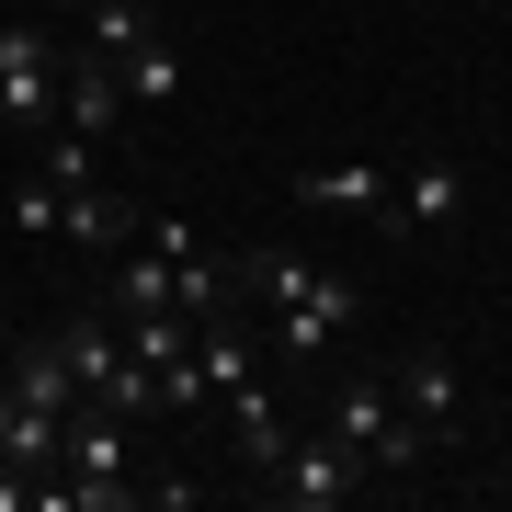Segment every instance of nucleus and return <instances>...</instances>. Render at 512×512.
<instances>
[{
    "label": "nucleus",
    "instance_id": "nucleus-1",
    "mask_svg": "<svg viewBox=\"0 0 512 512\" xmlns=\"http://www.w3.org/2000/svg\"><path fill=\"white\" fill-rule=\"evenodd\" d=\"M228 285L274 296V353H285V365H319V353L342 342L353 319H365V296L330 274V262H296V251H239V262H228Z\"/></svg>",
    "mask_w": 512,
    "mask_h": 512
},
{
    "label": "nucleus",
    "instance_id": "nucleus-2",
    "mask_svg": "<svg viewBox=\"0 0 512 512\" xmlns=\"http://www.w3.org/2000/svg\"><path fill=\"white\" fill-rule=\"evenodd\" d=\"M57 353H69L80 399H103V410H126V421H160V376L137 365L126 319H69V330H57Z\"/></svg>",
    "mask_w": 512,
    "mask_h": 512
},
{
    "label": "nucleus",
    "instance_id": "nucleus-3",
    "mask_svg": "<svg viewBox=\"0 0 512 512\" xmlns=\"http://www.w3.org/2000/svg\"><path fill=\"white\" fill-rule=\"evenodd\" d=\"M330 444H342L353 467H387V478H410L421 456H433V433H421V421L399 410V387H342V399H330Z\"/></svg>",
    "mask_w": 512,
    "mask_h": 512
},
{
    "label": "nucleus",
    "instance_id": "nucleus-4",
    "mask_svg": "<svg viewBox=\"0 0 512 512\" xmlns=\"http://www.w3.org/2000/svg\"><path fill=\"white\" fill-rule=\"evenodd\" d=\"M262 490H274L285 512H342L353 490H365V467H353V456H342L330 433H319V444H296V433H285V456L262 467Z\"/></svg>",
    "mask_w": 512,
    "mask_h": 512
},
{
    "label": "nucleus",
    "instance_id": "nucleus-5",
    "mask_svg": "<svg viewBox=\"0 0 512 512\" xmlns=\"http://www.w3.org/2000/svg\"><path fill=\"white\" fill-rule=\"evenodd\" d=\"M57 69H69V57L46 35H0V114H12V126H57Z\"/></svg>",
    "mask_w": 512,
    "mask_h": 512
},
{
    "label": "nucleus",
    "instance_id": "nucleus-6",
    "mask_svg": "<svg viewBox=\"0 0 512 512\" xmlns=\"http://www.w3.org/2000/svg\"><path fill=\"white\" fill-rule=\"evenodd\" d=\"M57 126H80V137H114V126H126V80H114L92 46L57 69Z\"/></svg>",
    "mask_w": 512,
    "mask_h": 512
},
{
    "label": "nucleus",
    "instance_id": "nucleus-7",
    "mask_svg": "<svg viewBox=\"0 0 512 512\" xmlns=\"http://www.w3.org/2000/svg\"><path fill=\"white\" fill-rule=\"evenodd\" d=\"M194 376H205V399H239V387L262 376V342H251V330H239V308L194 319Z\"/></svg>",
    "mask_w": 512,
    "mask_h": 512
},
{
    "label": "nucleus",
    "instance_id": "nucleus-8",
    "mask_svg": "<svg viewBox=\"0 0 512 512\" xmlns=\"http://www.w3.org/2000/svg\"><path fill=\"white\" fill-rule=\"evenodd\" d=\"M456 217V171L444 160H421V171H387V205H376V228L387 239H410V228H444Z\"/></svg>",
    "mask_w": 512,
    "mask_h": 512
},
{
    "label": "nucleus",
    "instance_id": "nucleus-9",
    "mask_svg": "<svg viewBox=\"0 0 512 512\" xmlns=\"http://www.w3.org/2000/svg\"><path fill=\"white\" fill-rule=\"evenodd\" d=\"M285 194L296 205H342V217H376V205H387V171L376 160H319V171H296Z\"/></svg>",
    "mask_w": 512,
    "mask_h": 512
},
{
    "label": "nucleus",
    "instance_id": "nucleus-10",
    "mask_svg": "<svg viewBox=\"0 0 512 512\" xmlns=\"http://www.w3.org/2000/svg\"><path fill=\"white\" fill-rule=\"evenodd\" d=\"M57 239H69V251H92V262H114V251L137 239V205L92 183V194H69V217H57Z\"/></svg>",
    "mask_w": 512,
    "mask_h": 512
},
{
    "label": "nucleus",
    "instance_id": "nucleus-11",
    "mask_svg": "<svg viewBox=\"0 0 512 512\" xmlns=\"http://www.w3.org/2000/svg\"><path fill=\"white\" fill-rule=\"evenodd\" d=\"M387 387H399V410H410V421H421L433 444L456 433V365H444V353H410V365L387 376Z\"/></svg>",
    "mask_w": 512,
    "mask_h": 512
},
{
    "label": "nucleus",
    "instance_id": "nucleus-12",
    "mask_svg": "<svg viewBox=\"0 0 512 512\" xmlns=\"http://www.w3.org/2000/svg\"><path fill=\"white\" fill-rule=\"evenodd\" d=\"M217 410H228V433H239V456H251V467L285 456V410H274V387H262V376L239 387V399H217Z\"/></svg>",
    "mask_w": 512,
    "mask_h": 512
},
{
    "label": "nucleus",
    "instance_id": "nucleus-13",
    "mask_svg": "<svg viewBox=\"0 0 512 512\" xmlns=\"http://www.w3.org/2000/svg\"><path fill=\"white\" fill-rule=\"evenodd\" d=\"M114 80H126V103H171V92H183V46L148 35L137 57H114Z\"/></svg>",
    "mask_w": 512,
    "mask_h": 512
},
{
    "label": "nucleus",
    "instance_id": "nucleus-14",
    "mask_svg": "<svg viewBox=\"0 0 512 512\" xmlns=\"http://www.w3.org/2000/svg\"><path fill=\"white\" fill-rule=\"evenodd\" d=\"M148 35H160V23H148V0H92V57L114 69V57H137Z\"/></svg>",
    "mask_w": 512,
    "mask_h": 512
},
{
    "label": "nucleus",
    "instance_id": "nucleus-15",
    "mask_svg": "<svg viewBox=\"0 0 512 512\" xmlns=\"http://www.w3.org/2000/svg\"><path fill=\"white\" fill-rule=\"evenodd\" d=\"M92 148H103V137L57 126V137H46V183H57V194H92V183H103V171H92Z\"/></svg>",
    "mask_w": 512,
    "mask_h": 512
},
{
    "label": "nucleus",
    "instance_id": "nucleus-16",
    "mask_svg": "<svg viewBox=\"0 0 512 512\" xmlns=\"http://www.w3.org/2000/svg\"><path fill=\"white\" fill-rule=\"evenodd\" d=\"M57 217H69V194H57L46 171H35V183H12V228H23V239H57Z\"/></svg>",
    "mask_w": 512,
    "mask_h": 512
},
{
    "label": "nucleus",
    "instance_id": "nucleus-17",
    "mask_svg": "<svg viewBox=\"0 0 512 512\" xmlns=\"http://www.w3.org/2000/svg\"><path fill=\"white\" fill-rule=\"evenodd\" d=\"M80 12H92V0H80Z\"/></svg>",
    "mask_w": 512,
    "mask_h": 512
}]
</instances>
